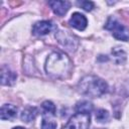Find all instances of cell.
Listing matches in <instances>:
<instances>
[{
  "instance_id": "obj_13",
  "label": "cell",
  "mask_w": 129,
  "mask_h": 129,
  "mask_svg": "<svg viewBox=\"0 0 129 129\" xmlns=\"http://www.w3.org/2000/svg\"><path fill=\"white\" fill-rule=\"evenodd\" d=\"M53 116L51 115H42V122H41V129H55L56 122L52 119Z\"/></svg>"
},
{
  "instance_id": "obj_11",
  "label": "cell",
  "mask_w": 129,
  "mask_h": 129,
  "mask_svg": "<svg viewBox=\"0 0 129 129\" xmlns=\"http://www.w3.org/2000/svg\"><path fill=\"white\" fill-rule=\"evenodd\" d=\"M37 109L35 107H27L25 108L22 113H21V120L23 122H31L32 120L35 119V117L37 116Z\"/></svg>"
},
{
  "instance_id": "obj_3",
  "label": "cell",
  "mask_w": 129,
  "mask_h": 129,
  "mask_svg": "<svg viewBox=\"0 0 129 129\" xmlns=\"http://www.w3.org/2000/svg\"><path fill=\"white\" fill-rule=\"evenodd\" d=\"M105 28L111 31L113 36L119 40L127 41L129 39V29L114 17H109L105 24Z\"/></svg>"
},
{
  "instance_id": "obj_6",
  "label": "cell",
  "mask_w": 129,
  "mask_h": 129,
  "mask_svg": "<svg viewBox=\"0 0 129 129\" xmlns=\"http://www.w3.org/2000/svg\"><path fill=\"white\" fill-rule=\"evenodd\" d=\"M52 29V23L50 21H38L32 27V33L36 36H42L49 33Z\"/></svg>"
},
{
  "instance_id": "obj_10",
  "label": "cell",
  "mask_w": 129,
  "mask_h": 129,
  "mask_svg": "<svg viewBox=\"0 0 129 129\" xmlns=\"http://www.w3.org/2000/svg\"><path fill=\"white\" fill-rule=\"evenodd\" d=\"M16 74L12 71H10L6 67H2L1 70V84L6 86H11L16 81Z\"/></svg>"
},
{
  "instance_id": "obj_17",
  "label": "cell",
  "mask_w": 129,
  "mask_h": 129,
  "mask_svg": "<svg viewBox=\"0 0 129 129\" xmlns=\"http://www.w3.org/2000/svg\"><path fill=\"white\" fill-rule=\"evenodd\" d=\"M78 5L81 6L86 11H91L94 7V3L91 1H80V2H78Z\"/></svg>"
},
{
  "instance_id": "obj_5",
  "label": "cell",
  "mask_w": 129,
  "mask_h": 129,
  "mask_svg": "<svg viewBox=\"0 0 129 129\" xmlns=\"http://www.w3.org/2000/svg\"><path fill=\"white\" fill-rule=\"evenodd\" d=\"M55 37L57 38L58 42L62 44L67 49L75 50L77 46V39H75L73 35L69 34L67 31H58L57 34H55Z\"/></svg>"
},
{
  "instance_id": "obj_14",
  "label": "cell",
  "mask_w": 129,
  "mask_h": 129,
  "mask_svg": "<svg viewBox=\"0 0 129 129\" xmlns=\"http://www.w3.org/2000/svg\"><path fill=\"white\" fill-rule=\"evenodd\" d=\"M41 112H42V115H51V116H54L55 115V106L53 105L52 102L45 101L41 105Z\"/></svg>"
},
{
  "instance_id": "obj_1",
  "label": "cell",
  "mask_w": 129,
  "mask_h": 129,
  "mask_svg": "<svg viewBox=\"0 0 129 129\" xmlns=\"http://www.w3.org/2000/svg\"><path fill=\"white\" fill-rule=\"evenodd\" d=\"M72 62L67 54L62 52H52L46 59L45 71L52 78H64L70 74Z\"/></svg>"
},
{
  "instance_id": "obj_18",
  "label": "cell",
  "mask_w": 129,
  "mask_h": 129,
  "mask_svg": "<svg viewBox=\"0 0 129 129\" xmlns=\"http://www.w3.org/2000/svg\"><path fill=\"white\" fill-rule=\"evenodd\" d=\"M12 129H25V128H23V127H20V126H18V127H14V128H12Z\"/></svg>"
},
{
  "instance_id": "obj_8",
  "label": "cell",
  "mask_w": 129,
  "mask_h": 129,
  "mask_svg": "<svg viewBox=\"0 0 129 129\" xmlns=\"http://www.w3.org/2000/svg\"><path fill=\"white\" fill-rule=\"evenodd\" d=\"M70 25L79 29V30H84L86 27H87V24H88V21H87V18L85 17V15L79 13V12H75L70 21H69Z\"/></svg>"
},
{
  "instance_id": "obj_9",
  "label": "cell",
  "mask_w": 129,
  "mask_h": 129,
  "mask_svg": "<svg viewBox=\"0 0 129 129\" xmlns=\"http://www.w3.org/2000/svg\"><path fill=\"white\" fill-rule=\"evenodd\" d=\"M17 108L11 104H4L1 107L0 118L2 120H12L16 117Z\"/></svg>"
},
{
  "instance_id": "obj_7",
  "label": "cell",
  "mask_w": 129,
  "mask_h": 129,
  "mask_svg": "<svg viewBox=\"0 0 129 129\" xmlns=\"http://www.w3.org/2000/svg\"><path fill=\"white\" fill-rule=\"evenodd\" d=\"M48 5L52 9V11L58 16L64 15L71 7V3L69 1H49Z\"/></svg>"
},
{
  "instance_id": "obj_2",
  "label": "cell",
  "mask_w": 129,
  "mask_h": 129,
  "mask_svg": "<svg viewBox=\"0 0 129 129\" xmlns=\"http://www.w3.org/2000/svg\"><path fill=\"white\" fill-rule=\"evenodd\" d=\"M78 88L81 94L96 98L105 94L107 92L108 86L105 81L96 76H86L80 81Z\"/></svg>"
},
{
  "instance_id": "obj_4",
  "label": "cell",
  "mask_w": 129,
  "mask_h": 129,
  "mask_svg": "<svg viewBox=\"0 0 129 129\" xmlns=\"http://www.w3.org/2000/svg\"><path fill=\"white\" fill-rule=\"evenodd\" d=\"M90 125V114L77 113L61 129H88Z\"/></svg>"
},
{
  "instance_id": "obj_16",
  "label": "cell",
  "mask_w": 129,
  "mask_h": 129,
  "mask_svg": "<svg viewBox=\"0 0 129 129\" xmlns=\"http://www.w3.org/2000/svg\"><path fill=\"white\" fill-rule=\"evenodd\" d=\"M113 55L116 58V62H122L125 59V52L121 49H115L113 51Z\"/></svg>"
},
{
  "instance_id": "obj_15",
  "label": "cell",
  "mask_w": 129,
  "mask_h": 129,
  "mask_svg": "<svg viewBox=\"0 0 129 129\" xmlns=\"http://www.w3.org/2000/svg\"><path fill=\"white\" fill-rule=\"evenodd\" d=\"M96 120L100 123H105L109 120V113L104 109H100L96 112Z\"/></svg>"
},
{
  "instance_id": "obj_12",
  "label": "cell",
  "mask_w": 129,
  "mask_h": 129,
  "mask_svg": "<svg viewBox=\"0 0 129 129\" xmlns=\"http://www.w3.org/2000/svg\"><path fill=\"white\" fill-rule=\"evenodd\" d=\"M93 110V105L89 101H81L76 105V111L78 113L90 114Z\"/></svg>"
}]
</instances>
